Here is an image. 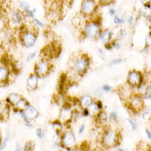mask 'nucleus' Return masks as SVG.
I'll list each match as a JSON object with an SVG mask.
<instances>
[{"mask_svg": "<svg viewBox=\"0 0 151 151\" xmlns=\"http://www.w3.org/2000/svg\"><path fill=\"white\" fill-rule=\"evenodd\" d=\"M87 109L89 110V114H91V115L97 114L98 113L99 111V109L97 106V104H92V103Z\"/></svg>", "mask_w": 151, "mask_h": 151, "instance_id": "20", "label": "nucleus"}, {"mask_svg": "<svg viewBox=\"0 0 151 151\" xmlns=\"http://www.w3.org/2000/svg\"><path fill=\"white\" fill-rule=\"evenodd\" d=\"M95 94L96 95V96L97 97H101L102 96V93L100 90H97L95 92Z\"/></svg>", "mask_w": 151, "mask_h": 151, "instance_id": "40", "label": "nucleus"}, {"mask_svg": "<svg viewBox=\"0 0 151 151\" xmlns=\"http://www.w3.org/2000/svg\"><path fill=\"white\" fill-rule=\"evenodd\" d=\"M0 140H1V136H0Z\"/></svg>", "mask_w": 151, "mask_h": 151, "instance_id": "43", "label": "nucleus"}, {"mask_svg": "<svg viewBox=\"0 0 151 151\" xmlns=\"http://www.w3.org/2000/svg\"><path fill=\"white\" fill-rule=\"evenodd\" d=\"M143 101L139 97H134L133 98L131 101V105L133 109L136 110H140L143 107Z\"/></svg>", "mask_w": 151, "mask_h": 151, "instance_id": "13", "label": "nucleus"}, {"mask_svg": "<svg viewBox=\"0 0 151 151\" xmlns=\"http://www.w3.org/2000/svg\"><path fill=\"white\" fill-rule=\"evenodd\" d=\"M92 103V99L90 96H84L81 99V105L83 109L88 108Z\"/></svg>", "mask_w": 151, "mask_h": 151, "instance_id": "16", "label": "nucleus"}, {"mask_svg": "<svg viewBox=\"0 0 151 151\" xmlns=\"http://www.w3.org/2000/svg\"><path fill=\"white\" fill-rule=\"evenodd\" d=\"M36 136L40 139H43L45 137V132L44 130L42 128H38L36 130Z\"/></svg>", "mask_w": 151, "mask_h": 151, "instance_id": "24", "label": "nucleus"}, {"mask_svg": "<svg viewBox=\"0 0 151 151\" xmlns=\"http://www.w3.org/2000/svg\"><path fill=\"white\" fill-rule=\"evenodd\" d=\"M21 99L20 95L16 93H10L7 97V100L11 104L16 105V104L18 102V101Z\"/></svg>", "mask_w": 151, "mask_h": 151, "instance_id": "17", "label": "nucleus"}, {"mask_svg": "<svg viewBox=\"0 0 151 151\" xmlns=\"http://www.w3.org/2000/svg\"><path fill=\"white\" fill-rule=\"evenodd\" d=\"M100 22L97 20H91L87 22L84 27L83 33L86 37L95 39L99 37L101 33Z\"/></svg>", "mask_w": 151, "mask_h": 151, "instance_id": "2", "label": "nucleus"}, {"mask_svg": "<svg viewBox=\"0 0 151 151\" xmlns=\"http://www.w3.org/2000/svg\"><path fill=\"white\" fill-rule=\"evenodd\" d=\"M62 145L67 148L73 147L76 145V138L71 132H65L61 137Z\"/></svg>", "mask_w": 151, "mask_h": 151, "instance_id": "8", "label": "nucleus"}, {"mask_svg": "<svg viewBox=\"0 0 151 151\" xmlns=\"http://www.w3.org/2000/svg\"><path fill=\"white\" fill-rule=\"evenodd\" d=\"M146 135H147L148 139L151 140V132L148 129H146Z\"/></svg>", "mask_w": 151, "mask_h": 151, "instance_id": "38", "label": "nucleus"}, {"mask_svg": "<svg viewBox=\"0 0 151 151\" xmlns=\"http://www.w3.org/2000/svg\"><path fill=\"white\" fill-rule=\"evenodd\" d=\"M85 128H86L84 124H82V125L80 126L79 129V131H78L79 134H83V133H84L85 130Z\"/></svg>", "mask_w": 151, "mask_h": 151, "instance_id": "32", "label": "nucleus"}, {"mask_svg": "<svg viewBox=\"0 0 151 151\" xmlns=\"http://www.w3.org/2000/svg\"><path fill=\"white\" fill-rule=\"evenodd\" d=\"M116 0H99L98 4L101 6H107L114 4Z\"/></svg>", "mask_w": 151, "mask_h": 151, "instance_id": "23", "label": "nucleus"}, {"mask_svg": "<svg viewBox=\"0 0 151 151\" xmlns=\"http://www.w3.org/2000/svg\"><path fill=\"white\" fill-rule=\"evenodd\" d=\"M10 71L6 66H0V83H4L9 78Z\"/></svg>", "mask_w": 151, "mask_h": 151, "instance_id": "12", "label": "nucleus"}, {"mask_svg": "<svg viewBox=\"0 0 151 151\" xmlns=\"http://www.w3.org/2000/svg\"><path fill=\"white\" fill-rule=\"evenodd\" d=\"M104 143L108 147H114L117 145L118 141V134L113 130L106 132L103 138Z\"/></svg>", "mask_w": 151, "mask_h": 151, "instance_id": "7", "label": "nucleus"}, {"mask_svg": "<svg viewBox=\"0 0 151 151\" xmlns=\"http://www.w3.org/2000/svg\"><path fill=\"white\" fill-rule=\"evenodd\" d=\"M19 37L20 42L23 46L30 48L36 44L38 35L34 29L28 28L23 24L19 27Z\"/></svg>", "mask_w": 151, "mask_h": 151, "instance_id": "1", "label": "nucleus"}, {"mask_svg": "<svg viewBox=\"0 0 151 151\" xmlns=\"http://www.w3.org/2000/svg\"><path fill=\"white\" fill-rule=\"evenodd\" d=\"M10 139V134H7L5 138L3 139V140L0 143V150H3L6 148V147L8 145Z\"/></svg>", "mask_w": 151, "mask_h": 151, "instance_id": "22", "label": "nucleus"}, {"mask_svg": "<svg viewBox=\"0 0 151 151\" xmlns=\"http://www.w3.org/2000/svg\"><path fill=\"white\" fill-rule=\"evenodd\" d=\"M134 22V18L132 16H130L128 18H127V22L128 23V24L130 25H132V24Z\"/></svg>", "mask_w": 151, "mask_h": 151, "instance_id": "35", "label": "nucleus"}, {"mask_svg": "<svg viewBox=\"0 0 151 151\" xmlns=\"http://www.w3.org/2000/svg\"><path fill=\"white\" fill-rule=\"evenodd\" d=\"M39 77L36 73H32L30 75L26 81L27 87L29 89L35 90L37 88L38 86Z\"/></svg>", "mask_w": 151, "mask_h": 151, "instance_id": "10", "label": "nucleus"}, {"mask_svg": "<svg viewBox=\"0 0 151 151\" xmlns=\"http://www.w3.org/2000/svg\"><path fill=\"white\" fill-rule=\"evenodd\" d=\"M23 149L22 148V146H20V145H17V146L16 147L15 150H22Z\"/></svg>", "mask_w": 151, "mask_h": 151, "instance_id": "42", "label": "nucleus"}, {"mask_svg": "<svg viewBox=\"0 0 151 151\" xmlns=\"http://www.w3.org/2000/svg\"><path fill=\"white\" fill-rule=\"evenodd\" d=\"M140 1L144 7L148 9L151 8V0H140Z\"/></svg>", "mask_w": 151, "mask_h": 151, "instance_id": "26", "label": "nucleus"}, {"mask_svg": "<svg viewBox=\"0 0 151 151\" xmlns=\"http://www.w3.org/2000/svg\"><path fill=\"white\" fill-rule=\"evenodd\" d=\"M26 19L27 17L25 12L19 8L13 10L9 14L10 24L13 26L19 28L25 24Z\"/></svg>", "mask_w": 151, "mask_h": 151, "instance_id": "4", "label": "nucleus"}, {"mask_svg": "<svg viewBox=\"0 0 151 151\" xmlns=\"http://www.w3.org/2000/svg\"><path fill=\"white\" fill-rule=\"evenodd\" d=\"M33 146L31 142H27L23 147V150L29 151V150H33Z\"/></svg>", "mask_w": 151, "mask_h": 151, "instance_id": "27", "label": "nucleus"}, {"mask_svg": "<svg viewBox=\"0 0 151 151\" xmlns=\"http://www.w3.org/2000/svg\"><path fill=\"white\" fill-rule=\"evenodd\" d=\"M114 22L116 24H121L124 23V19L115 15L114 17Z\"/></svg>", "mask_w": 151, "mask_h": 151, "instance_id": "25", "label": "nucleus"}, {"mask_svg": "<svg viewBox=\"0 0 151 151\" xmlns=\"http://www.w3.org/2000/svg\"><path fill=\"white\" fill-rule=\"evenodd\" d=\"M51 70V65L49 62L45 59L40 60L35 66V73L39 77H43L48 74Z\"/></svg>", "mask_w": 151, "mask_h": 151, "instance_id": "5", "label": "nucleus"}, {"mask_svg": "<svg viewBox=\"0 0 151 151\" xmlns=\"http://www.w3.org/2000/svg\"><path fill=\"white\" fill-rule=\"evenodd\" d=\"M111 87L109 86H107V85H105V86H104L103 87V90H104V91H105V92H109V91H111Z\"/></svg>", "mask_w": 151, "mask_h": 151, "instance_id": "37", "label": "nucleus"}, {"mask_svg": "<svg viewBox=\"0 0 151 151\" xmlns=\"http://www.w3.org/2000/svg\"><path fill=\"white\" fill-rule=\"evenodd\" d=\"M71 113L68 108H64L61 110L60 114V120L62 122H66L71 119Z\"/></svg>", "mask_w": 151, "mask_h": 151, "instance_id": "14", "label": "nucleus"}, {"mask_svg": "<svg viewBox=\"0 0 151 151\" xmlns=\"http://www.w3.org/2000/svg\"><path fill=\"white\" fill-rule=\"evenodd\" d=\"M31 7L30 4L25 0H20L18 3V8L24 12Z\"/></svg>", "mask_w": 151, "mask_h": 151, "instance_id": "18", "label": "nucleus"}, {"mask_svg": "<svg viewBox=\"0 0 151 151\" xmlns=\"http://www.w3.org/2000/svg\"><path fill=\"white\" fill-rule=\"evenodd\" d=\"M52 125L54 126H55L57 129H59L60 127H62V125H61V123L60 122H58V121H55V122H54L52 123Z\"/></svg>", "mask_w": 151, "mask_h": 151, "instance_id": "33", "label": "nucleus"}, {"mask_svg": "<svg viewBox=\"0 0 151 151\" xmlns=\"http://www.w3.org/2000/svg\"><path fill=\"white\" fill-rule=\"evenodd\" d=\"M36 13H37L36 9L35 8H32V7L29 9L25 12L26 17L30 20H32L36 17Z\"/></svg>", "mask_w": 151, "mask_h": 151, "instance_id": "19", "label": "nucleus"}, {"mask_svg": "<svg viewBox=\"0 0 151 151\" xmlns=\"http://www.w3.org/2000/svg\"><path fill=\"white\" fill-rule=\"evenodd\" d=\"M36 56V52H30L29 55L28 56V58H27V60L28 61H31L32 60H33Z\"/></svg>", "mask_w": 151, "mask_h": 151, "instance_id": "30", "label": "nucleus"}, {"mask_svg": "<svg viewBox=\"0 0 151 151\" xmlns=\"http://www.w3.org/2000/svg\"><path fill=\"white\" fill-rule=\"evenodd\" d=\"M122 62H123V59L119 58V59H116L114 60L113 62V63L114 64H115V65H117V64L121 63Z\"/></svg>", "mask_w": 151, "mask_h": 151, "instance_id": "36", "label": "nucleus"}, {"mask_svg": "<svg viewBox=\"0 0 151 151\" xmlns=\"http://www.w3.org/2000/svg\"><path fill=\"white\" fill-rule=\"evenodd\" d=\"M89 65V58L85 55H82L76 60L74 64V68L76 72L81 74L84 73L87 70Z\"/></svg>", "mask_w": 151, "mask_h": 151, "instance_id": "6", "label": "nucleus"}, {"mask_svg": "<svg viewBox=\"0 0 151 151\" xmlns=\"http://www.w3.org/2000/svg\"><path fill=\"white\" fill-rule=\"evenodd\" d=\"M127 121L128 122L130 125L131 126V128L133 130H136V129L137 128V124L133 120H130V119H127Z\"/></svg>", "mask_w": 151, "mask_h": 151, "instance_id": "31", "label": "nucleus"}, {"mask_svg": "<svg viewBox=\"0 0 151 151\" xmlns=\"http://www.w3.org/2000/svg\"><path fill=\"white\" fill-rule=\"evenodd\" d=\"M97 106L98 107V108H99V109H101L102 108V103H101V101H98V102L97 103Z\"/></svg>", "mask_w": 151, "mask_h": 151, "instance_id": "41", "label": "nucleus"}, {"mask_svg": "<svg viewBox=\"0 0 151 151\" xmlns=\"http://www.w3.org/2000/svg\"><path fill=\"white\" fill-rule=\"evenodd\" d=\"M15 106H16L17 109L19 111V110H25L28 106H30V104L27 101L26 99L21 98L18 101V102L16 104Z\"/></svg>", "mask_w": 151, "mask_h": 151, "instance_id": "15", "label": "nucleus"}, {"mask_svg": "<svg viewBox=\"0 0 151 151\" xmlns=\"http://www.w3.org/2000/svg\"><path fill=\"white\" fill-rule=\"evenodd\" d=\"M112 37V33L110 30L108 29H106L102 32H101L99 38L102 43L107 44L108 43H110V40Z\"/></svg>", "mask_w": 151, "mask_h": 151, "instance_id": "11", "label": "nucleus"}, {"mask_svg": "<svg viewBox=\"0 0 151 151\" xmlns=\"http://www.w3.org/2000/svg\"><path fill=\"white\" fill-rule=\"evenodd\" d=\"M117 119V114L115 111H112L110 114V120L111 122L115 121Z\"/></svg>", "mask_w": 151, "mask_h": 151, "instance_id": "29", "label": "nucleus"}, {"mask_svg": "<svg viewBox=\"0 0 151 151\" xmlns=\"http://www.w3.org/2000/svg\"><path fill=\"white\" fill-rule=\"evenodd\" d=\"M144 96L146 99L151 98V86H147L146 87Z\"/></svg>", "mask_w": 151, "mask_h": 151, "instance_id": "28", "label": "nucleus"}, {"mask_svg": "<svg viewBox=\"0 0 151 151\" xmlns=\"http://www.w3.org/2000/svg\"><path fill=\"white\" fill-rule=\"evenodd\" d=\"M32 23L33 24V25L35 26H36L37 28L43 29V28L45 27L44 23L42 20H41L40 19L35 17L33 19H32Z\"/></svg>", "mask_w": 151, "mask_h": 151, "instance_id": "21", "label": "nucleus"}, {"mask_svg": "<svg viewBox=\"0 0 151 151\" xmlns=\"http://www.w3.org/2000/svg\"><path fill=\"white\" fill-rule=\"evenodd\" d=\"M98 6L96 0H82L80 5V12L85 17H91L95 14Z\"/></svg>", "mask_w": 151, "mask_h": 151, "instance_id": "3", "label": "nucleus"}, {"mask_svg": "<svg viewBox=\"0 0 151 151\" xmlns=\"http://www.w3.org/2000/svg\"><path fill=\"white\" fill-rule=\"evenodd\" d=\"M83 114L85 116H88V115H89V110L87 108L86 109H84V110H83Z\"/></svg>", "mask_w": 151, "mask_h": 151, "instance_id": "39", "label": "nucleus"}, {"mask_svg": "<svg viewBox=\"0 0 151 151\" xmlns=\"http://www.w3.org/2000/svg\"><path fill=\"white\" fill-rule=\"evenodd\" d=\"M108 13L110 14V16H115V14H116V11H115V10L114 9H110L109 10V11H108Z\"/></svg>", "mask_w": 151, "mask_h": 151, "instance_id": "34", "label": "nucleus"}, {"mask_svg": "<svg viewBox=\"0 0 151 151\" xmlns=\"http://www.w3.org/2000/svg\"><path fill=\"white\" fill-rule=\"evenodd\" d=\"M142 75L137 71H131L128 75L127 81L128 84L133 87L139 86L142 83Z\"/></svg>", "mask_w": 151, "mask_h": 151, "instance_id": "9", "label": "nucleus"}]
</instances>
